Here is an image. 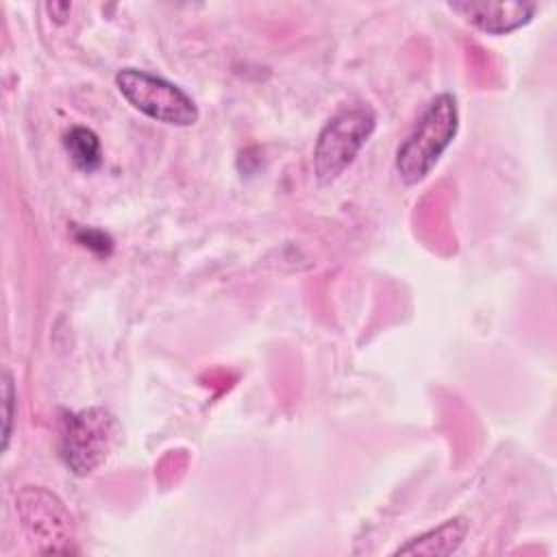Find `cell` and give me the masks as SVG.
<instances>
[{
    "label": "cell",
    "mask_w": 557,
    "mask_h": 557,
    "mask_svg": "<svg viewBox=\"0 0 557 557\" xmlns=\"http://www.w3.org/2000/svg\"><path fill=\"white\" fill-rule=\"evenodd\" d=\"M459 128L457 98L448 91L437 94L413 131L396 150V172L405 185L422 183L437 165L444 150L453 144Z\"/></svg>",
    "instance_id": "1"
},
{
    "label": "cell",
    "mask_w": 557,
    "mask_h": 557,
    "mask_svg": "<svg viewBox=\"0 0 557 557\" xmlns=\"http://www.w3.org/2000/svg\"><path fill=\"white\" fill-rule=\"evenodd\" d=\"M61 457L76 476L98 470L111 455L120 437L115 416L104 407L61 411Z\"/></svg>",
    "instance_id": "2"
},
{
    "label": "cell",
    "mask_w": 557,
    "mask_h": 557,
    "mask_svg": "<svg viewBox=\"0 0 557 557\" xmlns=\"http://www.w3.org/2000/svg\"><path fill=\"white\" fill-rule=\"evenodd\" d=\"M374 126L376 115L366 104L346 107L322 126L313 148V172L320 185H329L344 174L374 133Z\"/></svg>",
    "instance_id": "3"
},
{
    "label": "cell",
    "mask_w": 557,
    "mask_h": 557,
    "mask_svg": "<svg viewBox=\"0 0 557 557\" xmlns=\"http://www.w3.org/2000/svg\"><path fill=\"white\" fill-rule=\"evenodd\" d=\"M115 85L133 109L154 122L170 126H191L198 122L196 102L178 85L161 76L137 67H122L115 74Z\"/></svg>",
    "instance_id": "4"
},
{
    "label": "cell",
    "mask_w": 557,
    "mask_h": 557,
    "mask_svg": "<svg viewBox=\"0 0 557 557\" xmlns=\"http://www.w3.org/2000/svg\"><path fill=\"white\" fill-rule=\"evenodd\" d=\"M17 503H20L17 505L20 516L28 533L39 542H50V553L61 550L57 542L67 540V531L72 522L63 503L54 494L39 487L22 490Z\"/></svg>",
    "instance_id": "5"
},
{
    "label": "cell",
    "mask_w": 557,
    "mask_h": 557,
    "mask_svg": "<svg viewBox=\"0 0 557 557\" xmlns=\"http://www.w3.org/2000/svg\"><path fill=\"white\" fill-rule=\"evenodd\" d=\"M455 13L487 35H507L529 24L537 11L535 2H450Z\"/></svg>",
    "instance_id": "6"
},
{
    "label": "cell",
    "mask_w": 557,
    "mask_h": 557,
    "mask_svg": "<svg viewBox=\"0 0 557 557\" xmlns=\"http://www.w3.org/2000/svg\"><path fill=\"white\" fill-rule=\"evenodd\" d=\"M466 533H468V522L466 518L457 516L418 537H411L407 544L396 548V555H429V557L450 555L461 546Z\"/></svg>",
    "instance_id": "7"
},
{
    "label": "cell",
    "mask_w": 557,
    "mask_h": 557,
    "mask_svg": "<svg viewBox=\"0 0 557 557\" xmlns=\"http://www.w3.org/2000/svg\"><path fill=\"white\" fill-rule=\"evenodd\" d=\"M63 146L72 159V163L83 172H94L102 163V150L100 139L91 128L85 126H72L63 135Z\"/></svg>",
    "instance_id": "8"
},
{
    "label": "cell",
    "mask_w": 557,
    "mask_h": 557,
    "mask_svg": "<svg viewBox=\"0 0 557 557\" xmlns=\"http://www.w3.org/2000/svg\"><path fill=\"white\" fill-rule=\"evenodd\" d=\"M13 405H15V389L13 379L9 372H4V429H2V448L7 450L9 437H11V422H13Z\"/></svg>",
    "instance_id": "9"
}]
</instances>
